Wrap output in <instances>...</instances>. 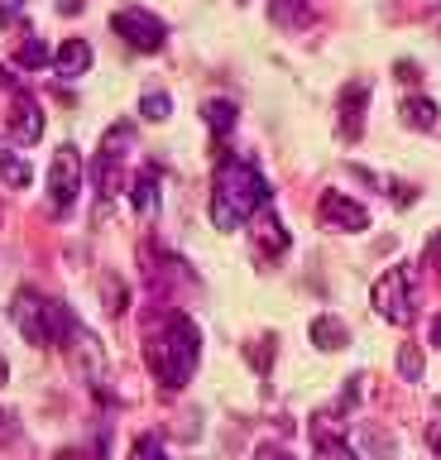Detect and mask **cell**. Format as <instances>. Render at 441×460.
I'll return each mask as SVG.
<instances>
[{
    "instance_id": "7402d4cb",
    "label": "cell",
    "mask_w": 441,
    "mask_h": 460,
    "mask_svg": "<svg viewBox=\"0 0 441 460\" xmlns=\"http://www.w3.org/2000/svg\"><path fill=\"white\" fill-rule=\"evenodd\" d=\"M254 460H293V456L283 451V446H260V451H254Z\"/></svg>"
},
{
    "instance_id": "ac0fdd59",
    "label": "cell",
    "mask_w": 441,
    "mask_h": 460,
    "mask_svg": "<svg viewBox=\"0 0 441 460\" xmlns=\"http://www.w3.org/2000/svg\"><path fill=\"white\" fill-rule=\"evenodd\" d=\"M168 111H173V101H168L163 92H149V96H139V115H145L149 125H163V120H168Z\"/></svg>"
},
{
    "instance_id": "9a60e30c",
    "label": "cell",
    "mask_w": 441,
    "mask_h": 460,
    "mask_svg": "<svg viewBox=\"0 0 441 460\" xmlns=\"http://www.w3.org/2000/svg\"><path fill=\"white\" fill-rule=\"evenodd\" d=\"M202 115H207V125L211 129H216V135H231V129H235V101H207V106H202Z\"/></svg>"
},
{
    "instance_id": "484cf974",
    "label": "cell",
    "mask_w": 441,
    "mask_h": 460,
    "mask_svg": "<svg viewBox=\"0 0 441 460\" xmlns=\"http://www.w3.org/2000/svg\"><path fill=\"white\" fill-rule=\"evenodd\" d=\"M432 345H437V350H441V312L432 316Z\"/></svg>"
},
{
    "instance_id": "8992f818",
    "label": "cell",
    "mask_w": 441,
    "mask_h": 460,
    "mask_svg": "<svg viewBox=\"0 0 441 460\" xmlns=\"http://www.w3.org/2000/svg\"><path fill=\"white\" fill-rule=\"evenodd\" d=\"M110 29L125 39V43H135V49H145V53H159L163 49V39H168V29H163V20H154L149 10H139V5H130V10H120L116 20H110Z\"/></svg>"
},
{
    "instance_id": "44dd1931",
    "label": "cell",
    "mask_w": 441,
    "mask_h": 460,
    "mask_svg": "<svg viewBox=\"0 0 441 460\" xmlns=\"http://www.w3.org/2000/svg\"><path fill=\"white\" fill-rule=\"evenodd\" d=\"M135 460H163V451H159V441H154V437H145V441H135Z\"/></svg>"
},
{
    "instance_id": "8fae6325",
    "label": "cell",
    "mask_w": 441,
    "mask_h": 460,
    "mask_svg": "<svg viewBox=\"0 0 441 460\" xmlns=\"http://www.w3.org/2000/svg\"><path fill=\"white\" fill-rule=\"evenodd\" d=\"M365 106H369V86H365V82H350L346 92H340V135H346V139L360 135Z\"/></svg>"
},
{
    "instance_id": "7a4b0ae2",
    "label": "cell",
    "mask_w": 441,
    "mask_h": 460,
    "mask_svg": "<svg viewBox=\"0 0 441 460\" xmlns=\"http://www.w3.org/2000/svg\"><path fill=\"white\" fill-rule=\"evenodd\" d=\"M145 355H149V369L159 374L163 384H188L192 369H197V355H202V336H197V326L188 316H173L163 336L149 341Z\"/></svg>"
},
{
    "instance_id": "e0dca14e",
    "label": "cell",
    "mask_w": 441,
    "mask_h": 460,
    "mask_svg": "<svg viewBox=\"0 0 441 460\" xmlns=\"http://www.w3.org/2000/svg\"><path fill=\"white\" fill-rule=\"evenodd\" d=\"M15 63L24 67V72H34V67H44V63H53V53L44 49L39 39H24L20 43V53H15Z\"/></svg>"
},
{
    "instance_id": "ffe728a7",
    "label": "cell",
    "mask_w": 441,
    "mask_h": 460,
    "mask_svg": "<svg viewBox=\"0 0 441 460\" xmlns=\"http://www.w3.org/2000/svg\"><path fill=\"white\" fill-rule=\"evenodd\" d=\"M317 451H322V460H360L340 437H317Z\"/></svg>"
},
{
    "instance_id": "9c48e42d",
    "label": "cell",
    "mask_w": 441,
    "mask_h": 460,
    "mask_svg": "<svg viewBox=\"0 0 441 460\" xmlns=\"http://www.w3.org/2000/svg\"><path fill=\"white\" fill-rule=\"evenodd\" d=\"M92 67V43L87 39H63L58 49H53V72H58V77H82V72Z\"/></svg>"
},
{
    "instance_id": "52a82bcc",
    "label": "cell",
    "mask_w": 441,
    "mask_h": 460,
    "mask_svg": "<svg viewBox=\"0 0 441 460\" xmlns=\"http://www.w3.org/2000/svg\"><path fill=\"white\" fill-rule=\"evenodd\" d=\"M317 216L331 230H369V207H360V201L346 197V192H326L317 201Z\"/></svg>"
},
{
    "instance_id": "5b68a950",
    "label": "cell",
    "mask_w": 441,
    "mask_h": 460,
    "mask_svg": "<svg viewBox=\"0 0 441 460\" xmlns=\"http://www.w3.org/2000/svg\"><path fill=\"white\" fill-rule=\"evenodd\" d=\"M15 326L30 345H49L53 341V302H44L34 288L15 293Z\"/></svg>"
},
{
    "instance_id": "ba28073f",
    "label": "cell",
    "mask_w": 441,
    "mask_h": 460,
    "mask_svg": "<svg viewBox=\"0 0 441 460\" xmlns=\"http://www.w3.org/2000/svg\"><path fill=\"white\" fill-rule=\"evenodd\" d=\"M39 135H44V111H39L34 96H15V111H10V139L20 144V149H30V144H39Z\"/></svg>"
},
{
    "instance_id": "d6986e66",
    "label": "cell",
    "mask_w": 441,
    "mask_h": 460,
    "mask_svg": "<svg viewBox=\"0 0 441 460\" xmlns=\"http://www.w3.org/2000/svg\"><path fill=\"white\" fill-rule=\"evenodd\" d=\"M398 374H403L408 384L422 379V350L418 345H403V350H398Z\"/></svg>"
},
{
    "instance_id": "277c9868",
    "label": "cell",
    "mask_w": 441,
    "mask_h": 460,
    "mask_svg": "<svg viewBox=\"0 0 441 460\" xmlns=\"http://www.w3.org/2000/svg\"><path fill=\"white\" fill-rule=\"evenodd\" d=\"M77 192H82V154L73 149V144H63V149L53 154V164H49V201H53V211H73Z\"/></svg>"
},
{
    "instance_id": "3957f363",
    "label": "cell",
    "mask_w": 441,
    "mask_h": 460,
    "mask_svg": "<svg viewBox=\"0 0 441 460\" xmlns=\"http://www.w3.org/2000/svg\"><path fill=\"white\" fill-rule=\"evenodd\" d=\"M375 312L384 316V322H393V326H408L412 322V273L408 269L379 273V283H375Z\"/></svg>"
},
{
    "instance_id": "603a6c76",
    "label": "cell",
    "mask_w": 441,
    "mask_h": 460,
    "mask_svg": "<svg viewBox=\"0 0 441 460\" xmlns=\"http://www.w3.org/2000/svg\"><path fill=\"white\" fill-rule=\"evenodd\" d=\"M0 20L15 24V20H20V0H0Z\"/></svg>"
},
{
    "instance_id": "30bf717a",
    "label": "cell",
    "mask_w": 441,
    "mask_h": 460,
    "mask_svg": "<svg viewBox=\"0 0 441 460\" xmlns=\"http://www.w3.org/2000/svg\"><path fill=\"white\" fill-rule=\"evenodd\" d=\"M0 178H5V187H30L34 182V168H30V154L20 149L15 139H0Z\"/></svg>"
},
{
    "instance_id": "4fadbf2b",
    "label": "cell",
    "mask_w": 441,
    "mask_h": 460,
    "mask_svg": "<svg viewBox=\"0 0 441 460\" xmlns=\"http://www.w3.org/2000/svg\"><path fill=\"white\" fill-rule=\"evenodd\" d=\"M130 201H135L139 216H149L154 207H159V168H145V172L130 182Z\"/></svg>"
},
{
    "instance_id": "7c38bea8",
    "label": "cell",
    "mask_w": 441,
    "mask_h": 460,
    "mask_svg": "<svg viewBox=\"0 0 441 460\" xmlns=\"http://www.w3.org/2000/svg\"><path fill=\"white\" fill-rule=\"evenodd\" d=\"M346 341H350V331L340 316H317V322H312V345H317V350H346Z\"/></svg>"
},
{
    "instance_id": "6da1fadb",
    "label": "cell",
    "mask_w": 441,
    "mask_h": 460,
    "mask_svg": "<svg viewBox=\"0 0 441 460\" xmlns=\"http://www.w3.org/2000/svg\"><path fill=\"white\" fill-rule=\"evenodd\" d=\"M254 211H269V182L250 158H225L216 197H211V221H216V230H235Z\"/></svg>"
},
{
    "instance_id": "cb8c5ba5",
    "label": "cell",
    "mask_w": 441,
    "mask_h": 460,
    "mask_svg": "<svg viewBox=\"0 0 441 460\" xmlns=\"http://www.w3.org/2000/svg\"><path fill=\"white\" fill-rule=\"evenodd\" d=\"M427 446H432V451H437V460H441V417H437L432 427H427Z\"/></svg>"
},
{
    "instance_id": "d4e9b609",
    "label": "cell",
    "mask_w": 441,
    "mask_h": 460,
    "mask_svg": "<svg viewBox=\"0 0 441 460\" xmlns=\"http://www.w3.org/2000/svg\"><path fill=\"white\" fill-rule=\"evenodd\" d=\"M15 437V412H0V441Z\"/></svg>"
},
{
    "instance_id": "4316f807",
    "label": "cell",
    "mask_w": 441,
    "mask_h": 460,
    "mask_svg": "<svg viewBox=\"0 0 441 460\" xmlns=\"http://www.w3.org/2000/svg\"><path fill=\"white\" fill-rule=\"evenodd\" d=\"M10 379V365H5V359H0V384H5Z\"/></svg>"
},
{
    "instance_id": "5bb4252c",
    "label": "cell",
    "mask_w": 441,
    "mask_h": 460,
    "mask_svg": "<svg viewBox=\"0 0 441 460\" xmlns=\"http://www.w3.org/2000/svg\"><path fill=\"white\" fill-rule=\"evenodd\" d=\"M398 115H403L408 129H437V101H427V96H408Z\"/></svg>"
},
{
    "instance_id": "2e32d148",
    "label": "cell",
    "mask_w": 441,
    "mask_h": 460,
    "mask_svg": "<svg viewBox=\"0 0 441 460\" xmlns=\"http://www.w3.org/2000/svg\"><path fill=\"white\" fill-rule=\"evenodd\" d=\"M260 240H264V250H269V254L288 250V230H283V221H278L274 211H264V221H260Z\"/></svg>"
}]
</instances>
